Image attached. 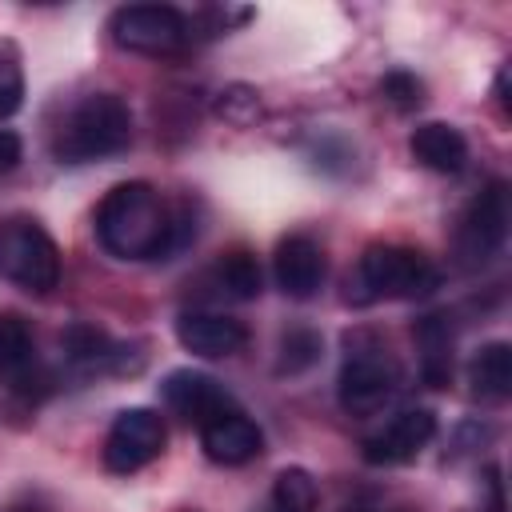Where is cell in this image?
Returning a JSON list of instances; mask_svg holds the SVG:
<instances>
[{"label":"cell","mask_w":512,"mask_h":512,"mask_svg":"<svg viewBox=\"0 0 512 512\" xmlns=\"http://www.w3.org/2000/svg\"><path fill=\"white\" fill-rule=\"evenodd\" d=\"M408 152H412L416 164H424L428 172H440V176H456L468 164V140L448 120L416 124L412 136H408Z\"/></svg>","instance_id":"obj_15"},{"label":"cell","mask_w":512,"mask_h":512,"mask_svg":"<svg viewBox=\"0 0 512 512\" xmlns=\"http://www.w3.org/2000/svg\"><path fill=\"white\" fill-rule=\"evenodd\" d=\"M216 276V288L232 300H256L264 292V272H260V260L248 252V248H232L216 260L212 268Z\"/></svg>","instance_id":"obj_19"},{"label":"cell","mask_w":512,"mask_h":512,"mask_svg":"<svg viewBox=\"0 0 512 512\" xmlns=\"http://www.w3.org/2000/svg\"><path fill=\"white\" fill-rule=\"evenodd\" d=\"M504 240H508V188L500 180H492L460 212L456 240H452L456 244V260L464 268H480L492 256H500Z\"/></svg>","instance_id":"obj_7"},{"label":"cell","mask_w":512,"mask_h":512,"mask_svg":"<svg viewBox=\"0 0 512 512\" xmlns=\"http://www.w3.org/2000/svg\"><path fill=\"white\" fill-rule=\"evenodd\" d=\"M360 300H416L440 288V268L408 244H372L360 256Z\"/></svg>","instance_id":"obj_4"},{"label":"cell","mask_w":512,"mask_h":512,"mask_svg":"<svg viewBox=\"0 0 512 512\" xmlns=\"http://www.w3.org/2000/svg\"><path fill=\"white\" fill-rule=\"evenodd\" d=\"M108 32L120 48L140 52V56H176L192 32H188V16L172 4H124L112 12Z\"/></svg>","instance_id":"obj_6"},{"label":"cell","mask_w":512,"mask_h":512,"mask_svg":"<svg viewBox=\"0 0 512 512\" xmlns=\"http://www.w3.org/2000/svg\"><path fill=\"white\" fill-rule=\"evenodd\" d=\"M132 144V108L116 92H92L84 96L56 128L52 156L60 164H92L120 156Z\"/></svg>","instance_id":"obj_2"},{"label":"cell","mask_w":512,"mask_h":512,"mask_svg":"<svg viewBox=\"0 0 512 512\" xmlns=\"http://www.w3.org/2000/svg\"><path fill=\"white\" fill-rule=\"evenodd\" d=\"M216 112H220L228 124H252V120L260 116V92L248 88V84H232V88L220 92Z\"/></svg>","instance_id":"obj_23"},{"label":"cell","mask_w":512,"mask_h":512,"mask_svg":"<svg viewBox=\"0 0 512 512\" xmlns=\"http://www.w3.org/2000/svg\"><path fill=\"white\" fill-rule=\"evenodd\" d=\"M168 444V428L164 416L152 408H124L108 436H104V468L116 476L140 472L144 464H152Z\"/></svg>","instance_id":"obj_8"},{"label":"cell","mask_w":512,"mask_h":512,"mask_svg":"<svg viewBox=\"0 0 512 512\" xmlns=\"http://www.w3.org/2000/svg\"><path fill=\"white\" fill-rule=\"evenodd\" d=\"M492 512H496V508H492Z\"/></svg>","instance_id":"obj_27"},{"label":"cell","mask_w":512,"mask_h":512,"mask_svg":"<svg viewBox=\"0 0 512 512\" xmlns=\"http://www.w3.org/2000/svg\"><path fill=\"white\" fill-rule=\"evenodd\" d=\"M320 488L308 468H284L272 480V512H316Z\"/></svg>","instance_id":"obj_21"},{"label":"cell","mask_w":512,"mask_h":512,"mask_svg":"<svg viewBox=\"0 0 512 512\" xmlns=\"http://www.w3.org/2000/svg\"><path fill=\"white\" fill-rule=\"evenodd\" d=\"M380 96H384L388 104H396L400 112H412V108L424 104V84H420L412 72L396 68V72H388V76L380 80Z\"/></svg>","instance_id":"obj_24"},{"label":"cell","mask_w":512,"mask_h":512,"mask_svg":"<svg viewBox=\"0 0 512 512\" xmlns=\"http://www.w3.org/2000/svg\"><path fill=\"white\" fill-rule=\"evenodd\" d=\"M8 512H48V508H40V504H12Z\"/></svg>","instance_id":"obj_26"},{"label":"cell","mask_w":512,"mask_h":512,"mask_svg":"<svg viewBox=\"0 0 512 512\" xmlns=\"http://www.w3.org/2000/svg\"><path fill=\"white\" fill-rule=\"evenodd\" d=\"M24 104V68L8 40H0V120H8Z\"/></svg>","instance_id":"obj_22"},{"label":"cell","mask_w":512,"mask_h":512,"mask_svg":"<svg viewBox=\"0 0 512 512\" xmlns=\"http://www.w3.org/2000/svg\"><path fill=\"white\" fill-rule=\"evenodd\" d=\"M344 348H348V356H344L340 380H336L340 408L348 416H376L384 404L396 400L404 372H400L396 356L372 332H348Z\"/></svg>","instance_id":"obj_3"},{"label":"cell","mask_w":512,"mask_h":512,"mask_svg":"<svg viewBox=\"0 0 512 512\" xmlns=\"http://www.w3.org/2000/svg\"><path fill=\"white\" fill-rule=\"evenodd\" d=\"M272 276H276V288L288 296V300H312L320 288H324V276H328V256L324 248L304 236V232H292L276 244V256H272Z\"/></svg>","instance_id":"obj_11"},{"label":"cell","mask_w":512,"mask_h":512,"mask_svg":"<svg viewBox=\"0 0 512 512\" xmlns=\"http://www.w3.org/2000/svg\"><path fill=\"white\" fill-rule=\"evenodd\" d=\"M416 344H420V372L432 388L448 384L452 376V328L444 316H424L416 328Z\"/></svg>","instance_id":"obj_18"},{"label":"cell","mask_w":512,"mask_h":512,"mask_svg":"<svg viewBox=\"0 0 512 512\" xmlns=\"http://www.w3.org/2000/svg\"><path fill=\"white\" fill-rule=\"evenodd\" d=\"M160 400L188 424H208L212 416L220 412H232L236 408V396L208 372H196V368H176L164 376L160 384Z\"/></svg>","instance_id":"obj_9"},{"label":"cell","mask_w":512,"mask_h":512,"mask_svg":"<svg viewBox=\"0 0 512 512\" xmlns=\"http://www.w3.org/2000/svg\"><path fill=\"white\" fill-rule=\"evenodd\" d=\"M60 352L76 372H108V376H124V372H140L144 360L128 356V344H116L104 328L96 324H68L60 332Z\"/></svg>","instance_id":"obj_12"},{"label":"cell","mask_w":512,"mask_h":512,"mask_svg":"<svg viewBox=\"0 0 512 512\" xmlns=\"http://www.w3.org/2000/svg\"><path fill=\"white\" fill-rule=\"evenodd\" d=\"M176 340H180L192 356H204V360H228V356L244 352V344H248V328H244L236 316L192 308V312H180V316H176Z\"/></svg>","instance_id":"obj_13"},{"label":"cell","mask_w":512,"mask_h":512,"mask_svg":"<svg viewBox=\"0 0 512 512\" xmlns=\"http://www.w3.org/2000/svg\"><path fill=\"white\" fill-rule=\"evenodd\" d=\"M324 352V336L308 324H296L280 336V348H276V372L280 376H300L308 372Z\"/></svg>","instance_id":"obj_20"},{"label":"cell","mask_w":512,"mask_h":512,"mask_svg":"<svg viewBox=\"0 0 512 512\" xmlns=\"http://www.w3.org/2000/svg\"><path fill=\"white\" fill-rule=\"evenodd\" d=\"M96 240L116 260L172 256V208L148 180H124L96 204Z\"/></svg>","instance_id":"obj_1"},{"label":"cell","mask_w":512,"mask_h":512,"mask_svg":"<svg viewBox=\"0 0 512 512\" xmlns=\"http://www.w3.org/2000/svg\"><path fill=\"white\" fill-rule=\"evenodd\" d=\"M468 384L480 400H508L512 396V344L492 340L476 348L468 364Z\"/></svg>","instance_id":"obj_17"},{"label":"cell","mask_w":512,"mask_h":512,"mask_svg":"<svg viewBox=\"0 0 512 512\" xmlns=\"http://www.w3.org/2000/svg\"><path fill=\"white\" fill-rule=\"evenodd\" d=\"M200 444H204V456L212 464L240 468L264 452V432L248 412L232 408V412H220L208 424H200Z\"/></svg>","instance_id":"obj_14"},{"label":"cell","mask_w":512,"mask_h":512,"mask_svg":"<svg viewBox=\"0 0 512 512\" xmlns=\"http://www.w3.org/2000/svg\"><path fill=\"white\" fill-rule=\"evenodd\" d=\"M20 152H24L20 136L8 132V128H0V176H8V172L20 164Z\"/></svg>","instance_id":"obj_25"},{"label":"cell","mask_w":512,"mask_h":512,"mask_svg":"<svg viewBox=\"0 0 512 512\" xmlns=\"http://www.w3.org/2000/svg\"><path fill=\"white\" fill-rule=\"evenodd\" d=\"M432 436H436V416L428 408H404L376 436L364 440V460L376 468L408 464L432 444Z\"/></svg>","instance_id":"obj_10"},{"label":"cell","mask_w":512,"mask_h":512,"mask_svg":"<svg viewBox=\"0 0 512 512\" xmlns=\"http://www.w3.org/2000/svg\"><path fill=\"white\" fill-rule=\"evenodd\" d=\"M0 276L32 296H44L60 284V248L28 216L0 224Z\"/></svg>","instance_id":"obj_5"},{"label":"cell","mask_w":512,"mask_h":512,"mask_svg":"<svg viewBox=\"0 0 512 512\" xmlns=\"http://www.w3.org/2000/svg\"><path fill=\"white\" fill-rule=\"evenodd\" d=\"M36 376V336L24 316L0 312V384L28 388Z\"/></svg>","instance_id":"obj_16"}]
</instances>
